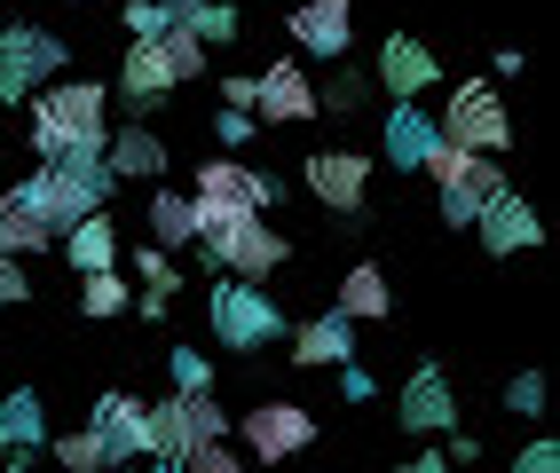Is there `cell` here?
<instances>
[{
  "mask_svg": "<svg viewBox=\"0 0 560 473\" xmlns=\"http://www.w3.org/2000/svg\"><path fill=\"white\" fill-rule=\"evenodd\" d=\"M95 80H48L32 95V158H103L110 111Z\"/></svg>",
  "mask_w": 560,
  "mask_h": 473,
  "instance_id": "cell-1",
  "label": "cell"
},
{
  "mask_svg": "<svg viewBox=\"0 0 560 473\" xmlns=\"http://www.w3.org/2000/svg\"><path fill=\"white\" fill-rule=\"evenodd\" d=\"M24 198H32V213L63 237L71 222H88V213H103V198H110V174H103V158H40V174L24 181Z\"/></svg>",
  "mask_w": 560,
  "mask_h": 473,
  "instance_id": "cell-2",
  "label": "cell"
},
{
  "mask_svg": "<svg viewBox=\"0 0 560 473\" xmlns=\"http://www.w3.org/2000/svg\"><path fill=\"white\" fill-rule=\"evenodd\" d=\"M221 434H230V411L213 394H166V403L142 411V450L159 465H182L198 442H221Z\"/></svg>",
  "mask_w": 560,
  "mask_h": 473,
  "instance_id": "cell-3",
  "label": "cell"
},
{
  "mask_svg": "<svg viewBox=\"0 0 560 473\" xmlns=\"http://www.w3.org/2000/svg\"><path fill=\"white\" fill-rule=\"evenodd\" d=\"M434 127L451 134L458 151H474V158L513 151V111H505V95H498L490 80H458V95L442 103V119H434Z\"/></svg>",
  "mask_w": 560,
  "mask_h": 473,
  "instance_id": "cell-4",
  "label": "cell"
},
{
  "mask_svg": "<svg viewBox=\"0 0 560 473\" xmlns=\"http://www.w3.org/2000/svg\"><path fill=\"white\" fill-rule=\"evenodd\" d=\"M206 323H213V340H221V347H269V340L284 332V316H277V300H269V284H245V276L213 284Z\"/></svg>",
  "mask_w": 560,
  "mask_h": 473,
  "instance_id": "cell-5",
  "label": "cell"
},
{
  "mask_svg": "<svg viewBox=\"0 0 560 473\" xmlns=\"http://www.w3.org/2000/svg\"><path fill=\"white\" fill-rule=\"evenodd\" d=\"M198 245H206L213 269H230V276H245V284H269V276L292 261V245H284L269 222H260V213H253V222H221V229H206Z\"/></svg>",
  "mask_w": 560,
  "mask_h": 473,
  "instance_id": "cell-6",
  "label": "cell"
},
{
  "mask_svg": "<svg viewBox=\"0 0 560 473\" xmlns=\"http://www.w3.org/2000/svg\"><path fill=\"white\" fill-rule=\"evenodd\" d=\"M190 213H198V237L221 229V222H253V213H260V174L237 166V158H206L198 190H190Z\"/></svg>",
  "mask_w": 560,
  "mask_h": 473,
  "instance_id": "cell-7",
  "label": "cell"
},
{
  "mask_svg": "<svg viewBox=\"0 0 560 473\" xmlns=\"http://www.w3.org/2000/svg\"><path fill=\"white\" fill-rule=\"evenodd\" d=\"M237 434H245V458L253 465H284V458H301L316 442V418H308V403H277V394H269V403L245 411Z\"/></svg>",
  "mask_w": 560,
  "mask_h": 473,
  "instance_id": "cell-8",
  "label": "cell"
},
{
  "mask_svg": "<svg viewBox=\"0 0 560 473\" xmlns=\"http://www.w3.org/2000/svg\"><path fill=\"white\" fill-rule=\"evenodd\" d=\"M301 181H308L316 205H331V213H363V198H371V158H363V151H308Z\"/></svg>",
  "mask_w": 560,
  "mask_h": 473,
  "instance_id": "cell-9",
  "label": "cell"
},
{
  "mask_svg": "<svg viewBox=\"0 0 560 473\" xmlns=\"http://www.w3.org/2000/svg\"><path fill=\"white\" fill-rule=\"evenodd\" d=\"M395 426H402V434H451V426H458V394H451V379H442L434 363H419V371L402 379Z\"/></svg>",
  "mask_w": 560,
  "mask_h": 473,
  "instance_id": "cell-10",
  "label": "cell"
},
{
  "mask_svg": "<svg viewBox=\"0 0 560 473\" xmlns=\"http://www.w3.org/2000/svg\"><path fill=\"white\" fill-rule=\"evenodd\" d=\"M253 119H269V127H301V119H316V80H308L301 63L253 71Z\"/></svg>",
  "mask_w": 560,
  "mask_h": 473,
  "instance_id": "cell-11",
  "label": "cell"
},
{
  "mask_svg": "<svg viewBox=\"0 0 560 473\" xmlns=\"http://www.w3.org/2000/svg\"><path fill=\"white\" fill-rule=\"evenodd\" d=\"M0 71H9L24 95H40L56 71H63V40L40 32V24H9V32H0Z\"/></svg>",
  "mask_w": 560,
  "mask_h": 473,
  "instance_id": "cell-12",
  "label": "cell"
},
{
  "mask_svg": "<svg viewBox=\"0 0 560 473\" xmlns=\"http://www.w3.org/2000/svg\"><path fill=\"white\" fill-rule=\"evenodd\" d=\"M119 103L135 111V127L151 119L159 103H174V71H166L159 40H135V48H127V63H119Z\"/></svg>",
  "mask_w": 560,
  "mask_h": 473,
  "instance_id": "cell-13",
  "label": "cell"
},
{
  "mask_svg": "<svg viewBox=\"0 0 560 473\" xmlns=\"http://www.w3.org/2000/svg\"><path fill=\"white\" fill-rule=\"evenodd\" d=\"M284 32L301 40V56H331V63H340L348 40H355V9H348V0H301Z\"/></svg>",
  "mask_w": 560,
  "mask_h": 473,
  "instance_id": "cell-14",
  "label": "cell"
},
{
  "mask_svg": "<svg viewBox=\"0 0 560 473\" xmlns=\"http://www.w3.org/2000/svg\"><path fill=\"white\" fill-rule=\"evenodd\" d=\"M434 80H442L434 48H427V40H410V32H387V48H380V87H387L395 103H419Z\"/></svg>",
  "mask_w": 560,
  "mask_h": 473,
  "instance_id": "cell-15",
  "label": "cell"
},
{
  "mask_svg": "<svg viewBox=\"0 0 560 473\" xmlns=\"http://www.w3.org/2000/svg\"><path fill=\"white\" fill-rule=\"evenodd\" d=\"M142 411H151V403H142V394H127V387H110L103 394V403H95V434H103V450H110V465H135V458H151V450H142Z\"/></svg>",
  "mask_w": 560,
  "mask_h": 473,
  "instance_id": "cell-16",
  "label": "cell"
},
{
  "mask_svg": "<svg viewBox=\"0 0 560 473\" xmlns=\"http://www.w3.org/2000/svg\"><path fill=\"white\" fill-rule=\"evenodd\" d=\"M505 190H513L505 166H498V158H474V166H466V181H451V190H442V222H451V229H474V222H481V213H490Z\"/></svg>",
  "mask_w": 560,
  "mask_h": 473,
  "instance_id": "cell-17",
  "label": "cell"
},
{
  "mask_svg": "<svg viewBox=\"0 0 560 473\" xmlns=\"http://www.w3.org/2000/svg\"><path fill=\"white\" fill-rule=\"evenodd\" d=\"M474 229H481V245H490V252H537V245H545V222H537V205H529V198H513V190H505L490 213H481Z\"/></svg>",
  "mask_w": 560,
  "mask_h": 473,
  "instance_id": "cell-18",
  "label": "cell"
},
{
  "mask_svg": "<svg viewBox=\"0 0 560 473\" xmlns=\"http://www.w3.org/2000/svg\"><path fill=\"white\" fill-rule=\"evenodd\" d=\"M103 174L110 181H159L166 174V142L151 127H119V134L103 142Z\"/></svg>",
  "mask_w": 560,
  "mask_h": 473,
  "instance_id": "cell-19",
  "label": "cell"
},
{
  "mask_svg": "<svg viewBox=\"0 0 560 473\" xmlns=\"http://www.w3.org/2000/svg\"><path fill=\"white\" fill-rule=\"evenodd\" d=\"M56 245H63V261L80 269V276H103V269H119V222H110V213H88V222H71Z\"/></svg>",
  "mask_w": 560,
  "mask_h": 473,
  "instance_id": "cell-20",
  "label": "cell"
},
{
  "mask_svg": "<svg viewBox=\"0 0 560 473\" xmlns=\"http://www.w3.org/2000/svg\"><path fill=\"white\" fill-rule=\"evenodd\" d=\"M331 316H348V323H380V316H395V284L371 269V261H355V269L340 276V293H331Z\"/></svg>",
  "mask_w": 560,
  "mask_h": 473,
  "instance_id": "cell-21",
  "label": "cell"
},
{
  "mask_svg": "<svg viewBox=\"0 0 560 473\" xmlns=\"http://www.w3.org/2000/svg\"><path fill=\"white\" fill-rule=\"evenodd\" d=\"M292 363H308V371H324V363H355V323L348 316H308L301 332H292Z\"/></svg>",
  "mask_w": 560,
  "mask_h": 473,
  "instance_id": "cell-22",
  "label": "cell"
},
{
  "mask_svg": "<svg viewBox=\"0 0 560 473\" xmlns=\"http://www.w3.org/2000/svg\"><path fill=\"white\" fill-rule=\"evenodd\" d=\"M380 134H387V158H395V166H427V151L442 142V127H434V119L419 111V103H395Z\"/></svg>",
  "mask_w": 560,
  "mask_h": 473,
  "instance_id": "cell-23",
  "label": "cell"
},
{
  "mask_svg": "<svg viewBox=\"0 0 560 473\" xmlns=\"http://www.w3.org/2000/svg\"><path fill=\"white\" fill-rule=\"evenodd\" d=\"M40 245H56V229L40 222V213H32L24 181H16V190L0 198V252H16V261H24V252H40Z\"/></svg>",
  "mask_w": 560,
  "mask_h": 473,
  "instance_id": "cell-24",
  "label": "cell"
},
{
  "mask_svg": "<svg viewBox=\"0 0 560 473\" xmlns=\"http://www.w3.org/2000/svg\"><path fill=\"white\" fill-rule=\"evenodd\" d=\"M142 222H151V245H159V252H182V245H198V213H190V198H182V190H159Z\"/></svg>",
  "mask_w": 560,
  "mask_h": 473,
  "instance_id": "cell-25",
  "label": "cell"
},
{
  "mask_svg": "<svg viewBox=\"0 0 560 473\" xmlns=\"http://www.w3.org/2000/svg\"><path fill=\"white\" fill-rule=\"evenodd\" d=\"M0 434H9V450H40L48 442V418H40V394L32 387L0 394Z\"/></svg>",
  "mask_w": 560,
  "mask_h": 473,
  "instance_id": "cell-26",
  "label": "cell"
},
{
  "mask_svg": "<svg viewBox=\"0 0 560 473\" xmlns=\"http://www.w3.org/2000/svg\"><path fill=\"white\" fill-rule=\"evenodd\" d=\"M48 450H56V465H63V473H110V450H103V434H95V426L56 434Z\"/></svg>",
  "mask_w": 560,
  "mask_h": 473,
  "instance_id": "cell-27",
  "label": "cell"
},
{
  "mask_svg": "<svg viewBox=\"0 0 560 473\" xmlns=\"http://www.w3.org/2000/svg\"><path fill=\"white\" fill-rule=\"evenodd\" d=\"M363 103H371V80H363V71H348V63L316 87V111H331V119H355Z\"/></svg>",
  "mask_w": 560,
  "mask_h": 473,
  "instance_id": "cell-28",
  "label": "cell"
},
{
  "mask_svg": "<svg viewBox=\"0 0 560 473\" xmlns=\"http://www.w3.org/2000/svg\"><path fill=\"white\" fill-rule=\"evenodd\" d=\"M80 316H95V323L127 316V276H119V269H103V276H80Z\"/></svg>",
  "mask_w": 560,
  "mask_h": 473,
  "instance_id": "cell-29",
  "label": "cell"
},
{
  "mask_svg": "<svg viewBox=\"0 0 560 473\" xmlns=\"http://www.w3.org/2000/svg\"><path fill=\"white\" fill-rule=\"evenodd\" d=\"M159 56L174 71V87H190L198 71H206V40H198V32H159Z\"/></svg>",
  "mask_w": 560,
  "mask_h": 473,
  "instance_id": "cell-30",
  "label": "cell"
},
{
  "mask_svg": "<svg viewBox=\"0 0 560 473\" xmlns=\"http://www.w3.org/2000/svg\"><path fill=\"white\" fill-rule=\"evenodd\" d=\"M135 276L151 284V293H182V269H174V252H159V245H135Z\"/></svg>",
  "mask_w": 560,
  "mask_h": 473,
  "instance_id": "cell-31",
  "label": "cell"
},
{
  "mask_svg": "<svg viewBox=\"0 0 560 473\" xmlns=\"http://www.w3.org/2000/svg\"><path fill=\"white\" fill-rule=\"evenodd\" d=\"M466 166H474V151H458V142L442 134L434 151H427V166H419V174H434V190H451V181H466Z\"/></svg>",
  "mask_w": 560,
  "mask_h": 473,
  "instance_id": "cell-32",
  "label": "cell"
},
{
  "mask_svg": "<svg viewBox=\"0 0 560 473\" xmlns=\"http://www.w3.org/2000/svg\"><path fill=\"white\" fill-rule=\"evenodd\" d=\"M166 363H174V394H213V363L198 347H174Z\"/></svg>",
  "mask_w": 560,
  "mask_h": 473,
  "instance_id": "cell-33",
  "label": "cell"
},
{
  "mask_svg": "<svg viewBox=\"0 0 560 473\" xmlns=\"http://www.w3.org/2000/svg\"><path fill=\"white\" fill-rule=\"evenodd\" d=\"M505 411H513V418H545V371H521V379L505 387Z\"/></svg>",
  "mask_w": 560,
  "mask_h": 473,
  "instance_id": "cell-34",
  "label": "cell"
},
{
  "mask_svg": "<svg viewBox=\"0 0 560 473\" xmlns=\"http://www.w3.org/2000/svg\"><path fill=\"white\" fill-rule=\"evenodd\" d=\"M119 24L135 32V40H159V32H166V9H159V0H127Z\"/></svg>",
  "mask_w": 560,
  "mask_h": 473,
  "instance_id": "cell-35",
  "label": "cell"
},
{
  "mask_svg": "<svg viewBox=\"0 0 560 473\" xmlns=\"http://www.w3.org/2000/svg\"><path fill=\"white\" fill-rule=\"evenodd\" d=\"M182 465H190V473H245V458H237L230 442H198V450L182 458Z\"/></svg>",
  "mask_w": 560,
  "mask_h": 473,
  "instance_id": "cell-36",
  "label": "cell"
},
{
  "mask_svg": "<svg viewBox=\"0 0 560 473\" xmlns=\"http://www.w3.org/2000/svg\"><path fill=\"white\" fill-rule=\"evenodd\" d=\"M24 300H32V276L16 252H0V308H24Z\"/></svg>",
  "mask_w": 560,
  "mask_h": 473,
  "instance_id": "cell-37",
  "label": "cell"
},
{
  "mask_svg": "<svg viewBox=\"0 0 560 473\" xmlns=\"http://www.w3.org/2000/svg\"><path fill=\"white\" fill-rule=\"evenodd\" d=\"M198 40H237V9H230V0H206V16H198Z\"/></svg>",
  "mask_w": 560,
  "mask_h": 473,
  "instance_id": "cell-38",
  "label": "cell"
},
{
  "mask_svg": "<svg viewBox=\"0 0 560 473\" xmlns=\"http://www.w3.org/2000/svg\"><path fill=\"white\" fill-rule=\"evenodd\" d=\"M513 473H560V442H529L513 458Z\"/></svg>",
  "mask_w": 560,
  "mask_h": 473,
  "instance_id": "cell-39",
  "label": "cell"
},
{
  "mask_svg": "<svg viewBox=\"0 0 560 473\" xmlns=\"http://www.w3.org/2000/svg\"><path fill=\"white\" fill-rule=\"evenodd\" d=\"M340 394H348V403H371V394H380V379H371L363 363H340Z\"/></svg>",
  "mask_w": 560,
  "mask_h": 473,
  "instance_id": "cell-40",
  "label": "cell"
},
{
  "mask_svg": "<svg viewBox=\"0 0 560 473\" xmlns=\"http://www.w3.org/2000/svg\"><path fill=\"white\" fill-rule=\"evenodd\" d=\"M253 127H260L253 111H221V119H213V134L230 142V151H237V142H253Z\"/></svg>",
  "mask_w": 560,
  "mask_h": 473,
  "instance_id": "cell-41",
  "label": "cell"
},
{
  "mask_svg": "<svg viewBox=\"0 0 560 473\" xmlns=\"http://www.w3.org/2000/svg\"><path fill=\"white\" fill-rule=\"evenodd\" d=\"M221 111H253V71H230V80H221Z\"/></svg>",
  "mask_w": 560,
  "mask_h": 473,
  "instance_id": "cell-42",
  "label": "cell"
},
{
  "mask_svg": "<svg viewBox=\"0 0 560 473\" xmlns=\"http://www.w3.org/2000/svg\"><path fill=\"white\" fill-rule=\"evenodd\" d=\"M166 9V32H198V16H206V0H159Z\"/></svg>",
  "mask_w": 560,
  "mask_h": 473,
  "instance_id": "cell-43",
  "label": "cell"
},
{
  "mask_svg": "<svg viewBox=\"0 0 560 473\" xmlns=\"http://www.w3.org/2000/svg\"><path fill=\"white\" fill-rule=\"evenodd\" d=\"M442 458H451V465H474V458H481V434H458V426H451V450H442Z\"/></svg>",
  "mask_w": 560,
  "mask_h": 473,
  "instance_id": "cell-44",
  "label": "cell"
},
{
  "mask_svg": "<svg viewBox=\"0 0 560 473\" xmlns=\"http://www.w3.org/2000/svg\"><path fill=\"white\" fill-rule=\"evenodd\" d=\"M402 473H458V465H451V458H442V450H419V458H410Z\"/></svg>",
  "mask_w": 560,
  "mask_h": 473,
  "instance_id": "cell-45",
  "label": "cell"
},
{
  "mask_svg": "<svg viewBox=\"0 0 560 473\" xmlns=\"http://www.w3.org/2000/svg\"><path fill=\"white\" fill-rule=\"evenodd\" d=\"M0 473H32V450H16V458H9V465H0Z\"/></svg>",
  "mask_w": 560,
  "mask_h": 473,
  "instance_id": "cell-46",
  "label": "cell"
},
{
  "mask_svg": "<svg viewBox=\"0 0 560 473\" xmlns=\"http://www.w3.org/2000/svg\"><path fill=\"white\" fill-rule=\"evenodd\" d=\"M151 473H190V465H159V458H151Z\"/></svg>",
  "mask_w": 560,
  "mask_h": 473,
  "instance_id": "cell-47",
  "label": "cell"
},
{
  "mask_svg": "<svg viewBox=\"0 0 560 473\" xmlns=\"http://www.w3.org/2000/svg\"><path fill=\"white\" fill-rule=\"evenodd\" d=\"M9 458H16V450H9V434H0V465H9Z\"/></svg>",
  "mask_w": 560,
  "mask_h": 473,
  "instance_id": "cell-48",
  "label": "cell"
},
{
  "mask_svg": "<svg viewBox=\"0 0 560 473\" xmlns=\"http://www.w3.org/2000/svg\"><path fill=\"white\" fill-rule=\"evenodd\" d=\"M0 32H9V16H0Z\"/></svg>",
  "mask_w": 560,
  "mask_h": 473,
  "instance_id": "cell-49",
  "label": "cell"
},
{
  "mask_svg": "<svg viewBox=\"0 0 560 473\" xmlns=\"http://www.w3.org/2000/svg\"><path fill=\"white\" fill-rule=\"evenodd\" d=\"M0 158H9V151H0Z\"/></svg>",
  "mask_w": 560,
  "mask_h": 473,
  "instance_id": "cell-50",
  "label": "cell"
}]
</instances>
